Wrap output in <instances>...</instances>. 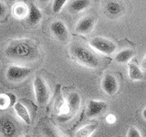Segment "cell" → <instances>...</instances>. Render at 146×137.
Returning <instances> with one entry per match:
<instances>
[{
    "mask_svg": "<svg viewBox=\"0 0 146 137\" xmlns=\"http://www.w3.org/2000/svg\"><path fill=\"white\" fill-rule=\"evenodd\" d=\"M5 56L17 62H34L41 57V50L35 40L18 39L10 41L5 49Z\"/></svg>",
    "mask_w": 146,
    "mask_h": 137,
    "instance_id": "1",
    "label": "cell"
},
{
    "mask_svg": "<svg viewBox=\"0 0 146 137\" xmlns=\"http://www.w3.org/2000/svg\"><path fill=\"white\" fill-rule=\"evenodd\" d=\"M70 55L74 61L90 68H99L102 66L103 59L89 44L82 41H73L70 45Z\"/></svg>",
    "mask_w": 146,
    "mask_h": 137,
    "instance_id": "2",
    "label": "cell"
},
{
    "mask_svg": "<svg viewBox=\"0 0 146 137\" xmlns=\"http://www.w3.org/2000/svg\"><path fill=\"white\" fill-rule=\"evenodd\" d=\"M33 88L36 102L40 106H45L50 99V90L47 81L41 76H36L33 80Z\"/></svg>",
    "mask_w": 146,
    "mask_h": 137,
    "instance_id": "3",
    "label": "cell"
},
{
    "mask_svg": "<svg viewBox=\"0 0 146 137\" xmlns=\"http://www.w3.org/2000/svg\"><path fill=\"white\" fill-rule=\"evenodd\" d=\"M89 45L95 51L103 55H112L117 49L116 44L112 40L102 38V37H95V38L91 39Z\"/></svg>",
    "mask_w": 146,
    "mask_h": 137,
    "instance_id": "4",
    "label": "cell"
},
{
    "mask_svg": "<svg viewBox=\"0 0 146 137\" xmlns=\"http://www.w3.org/2000/svg\"><path fill=\"white\" fill-rule=\"evenodd\" d=\"M31 73L32 70L30 68L18 65H10L7 68L6 78L9 82L17 83V82L26 80Z\"/></svg>",
    "mask_w": 146,
    "mask_h": 137,
    "instance_id": "5",
    "label": "cell"
},
{
    "mask_svg": "<svg viewBox=\"0 0 146 137\" xmlns=\"http://www.w3.org/2000/svg\"><path fill=\"white\" fill-rule=\"evenodd\" d=\"M18 128L15 120L9 115L0 116V136L1 137H17Z\"/></svg>",
    "mask_w": 146,
    "mask_h": 137,
    "instance_id": "6",
    "label": "cell"
},
{
    "mask_svg": "<svg viewBox=\"0 0 146 137\" xmlns=\"http://www.w3.org/2000/svg\"><path fill=\"white\" fill-rule=\"evenodd\" d=\"M50 32L59 42L67 43L70 39V34L66 24L61 20H55L50 24Z\"/></svg>",
    "mask_w": 146,
    "mask_h": 137,
    "instance_id": "7",
    "label": "cell"
},
{
    "mask_svg": "<svg viewBox=\"0 0 146 137\" xmlns=\"http://www.w3.org/2000/svg\"><path fill=\"white\" fill-rule=\"evenodd\" d=\"M103 12L109 18H115L121 17L125 13L124 5L118 1H107L103 5Z\"/></svg>",
    "mask_w": 146,
    "mask_h": 137,
    "instance_id": "8",
    "label": "cell"
},
{
    "mask_svg": "<svg viewBox=\"0 0 146 137\" xmlns=\"http://www.w3.org/2000/svg\"><path fill=\"white\" fill-rule=\"evenodd\" d=\"M108 104L106 102L98 100H90L87 105L86 114L89 118H95L102 115L107 111Z\"/></svg>",
    "mask_w": 146,
    "mask_h": 137,
    "instance_id": "9",
    "label": "cell"
},
{
    "mask_svg": "<svg viewBox=\"0 0 146 137\" xmlns=\"http://www.w3.org/2000/svg\"><path fill=\"white\" fill-rule=\"evenodd\" d=\"M119 88H120L119 80L113 74L107 73L103 76L102 80V89L105 93L112 96L118 92Z\"/></svg>",
    "mask_w": 146,
    "mask_h": 137,
    "instance_id": "10",
    "label": "cell"
},
{
    "mask_svg": "<svg viewBox=\"0 0 146 137\" xmlns=\"http://www.w3.org/2000/svg\"><path fill=\"white\" fill-rule=\"evenodd\" d=\"M96 19L93 16H86L78 21L75 26V32L80 35H88L95 27Z\"/></svg>",
    "mask_w": 146,
    "mask_h": 137,
    "instance_id": "11",
    "label": "cell"
},
{
    "mask_svg": "<svg viewBox=\"0 0 146 137\" xmlns=\"http://www.w3.org/2000/svg\"><path fill=\"white\" fill-rule=\"evenodd\" d=\"M66 102H67V108H68V113L66 115H68V114L73 115V114H75L80 110V103H81L80 95L78 93L77 91H71V92H70L67 96ZM66 115H64V117Z\"/></svg>",
    "mask_w": 146,
    "mask_h": 137,
    "instance_id": "12",
    "label": "cell"
},
{
    "mask_svg": "<svg viewBox=\"0 0 146 137\" xmlns=\"http://www.w3.org/2000/svg\"><path fill=\"white\" fill-rule=\"evenodd\" d=\"M29 15L27 17V24L30 26H36L41 21L43 17L42 12L40 11V9L36 6V5L31 2L29 4Z\"/></svg>",
    "mask_w": 146,
    "mask_h": 137,
    "instance_id": "13",
    "label": "cell"
},
{
    "mask_svg": "<svg viewBox=\"0 0 146 137\" xmlns=\"http://www.w3.org/2000/svg\"><path fill=\"white\" fill-rule=\"evenodd\" d=\"M40 131L44 137H64L57 127L48 122H43L41 123Z\"/></svg>",
    "mask_w": 146,
    "mask_h": 137,
    "instance_id": "14",
    "label": "cell"
},
{
    "mask_svg": "<svg viewBox=\"0 0 146 137\" xmlns=\"http://www.w3.org/2000/svg\"><path fill=\"white\" fill-rule=\"evenodd\" d=\"M127 65H128V75H129V78L131 80H143L144 78L143 71L138 64L133 61H131Z\"/></svg>",
    "mask_w": 146,
    "mask_h": 137,
    "instance_id": "15",
    "label": "cell"
},
{
    "mask_svg": "<svg viewBox=\"0 0 146 137\" xmlns=\"http://www.w3.org/2000/svg\"><path fill=\"white\" fill-rule=\"evenodd\" d=\"M29 7L24 2H17L12 7V14L17 19H24L29 15Z\"/></svg>",
    "mask_w": 146,
    "mask_h": 137,
    "instance_id": "16",
    "label": "cell"
},
{
    "mask_svg": "<svg viewBox=\"0 0 146 137\" xmlns=\"http://www.w3.org/2000/svg\"><path fill=\"white\" fill-rule=\"evenodd\" d=\"M90 6V1L88 0H74L68 5V10L70 13L77 14L85 10Z\"/></svg>",
    "mask_w": 146,
    "mask_h": 137,
    "instance_id": "17",
    "label": "cell"
},
{
    "mask_svg": "<svg viewBox=\"0 0 146 137\" xmlns=\"http://www.w3.org/2000/svg\"><path fill=\"white\" fill-rule=\"evenodd\" d=\"M14 110H15L16 113L17 114V116L19 117L21 120L24 122L26 124L29 125L31 123V118H30V114L27 111V109L24 104H22L21 102H17L14 105Z\"/></svg>",
    "mask_w": 146,
    "mask_h": 137,
    "instance_id": "18",
    "label": "cell"
},
{
    "mask_svg": "<svg viewBox=\"0 0 146 137\" xmlns=\"http://www.w3.org/2000/svg\"><path fill=\"white\" fill-rule=\"evenodd\" d=\"M134 51L131 49H124L115 55V61L118 63H129L134 57Z\"/></svg>",
    "mask_w": 146,
    "mask_h": 137,
    "instance_id": "19",
    "label": "cell"
},
{
    "mask_svg": "<svg viewBox=\"0 0 146 137\" xmlns=\"http://www.w3.org/2000/svg\"><path fill=\"white\" fill-rule=\"evenodd\" d=\"M98 123H90L83 127L80 128L79 130L76 132L75 136L76 137H90L92 135L93 132L97 130Z\"/></svg>",
    "mask_w": 146,
    "mask_h": 137,
    "instance_id": "20",
    "label": "cell"
},
{
    "mask_svg": "<svg viewBox=\"0 0 146 137\" xmlns=\"http://www.w3.org/2000/svg\"><path fill=\"white\" fill-rule=\"evenodd\" d=\"M67 3L66 0H54L52 1V11L55 14H58L60 12V10L63 8Z\"/></svg>",
    "mask_w": 146,
    "mask_h": 137,
    "instance_id": "21",
    "label": "cell"
},
{
    "mask_svg": "<svg viewBox=\"0 0 146 137\" xmlns=\"http://www.w3.org/2000/svg\"><path fill=\"white\" fill-rule=\"evenodd\" d=\"M10 106H11V102L7 93L0 94V110H5Z\"/></svg>",
    "mask_w": 146,
    "mask_h": 137,
    "instance_id": "22",
    "label": "cell"
},
{
    "mask_svg": "<svg viewBox=\"0 0 146 137\" xmlns=\"http://www.w3.org/2000/svg\"><path fill=\"white\" fill-rule=\"evenodd\" d=\"M127 137H141V134L136 127L131 126L127 132Z\"/></svg>",
    "mask_w": 146,
    "mask_h": 137,
    "instance_id": "23",
    "label": "cell"
},
{
    "mask_svg": "<svg viewBox=\"0 0 146 137\" xmlns=\"http://www.w3.org/2000/svg\"><path fill=\"white\" fill-rule=\"evenodd\" d=\"M7 12V9L6 5L0 1V18H4L6 17Z\"/></svg>",
    "mask_w": 146,
    "mask_h": 137,
    "instance_id": "24",
    "label": "cell"
},
{
    "mask_svg": "<svg viewBox=\"0 0 146 137\" xmlns=\"http://www.w3.org/2000/svg\"><path fill=\"white\" fill-rule=\"evenodd\" d=\"M9 99H10V102H11V106L14 107V105H15L17 102V96L13 93H7Z\"/></svg>",
    "mask_w": 146,
    "mask_h": 137,
    "instance_id": "25",
    "label": "cell"
},
{
    "mask_svg": "<svg viewBox=\"0 0 146 137\" xmlns=\"http://www.w3.org/2000/svg\"><path fill=\"white\" fill-rule=\"evenodd\" d=\"M106 120L109 123H113V122H115L116 121V117L113 115V114H110V115L107 116L106 118Z\"/></svg>",
    "mask_w": 146,
    "mask_h": 137,
    "instance_id": "26",
    "label": "cell"
},
{
    "mask_svg": "<svg viewBox=\"0 0 146 137\" xmlns=\"http://www.w3.org/2000/svg\"><path fill=\"white\" fill-rule=\"evenodd\" d=\"M141 68L143 70H146V55L144 56V58L143 59V61L141 62Z\"/></svg>",
    "mask_w": 146,
    "mask_h": 137,
    "instance_id": "27",
    "label": "cell"
},
{
    "mask_svg": "<svg viewBox=\"0 0 146 137\" xmlns=\"http://www.w3.org/2000/svg\"><path fill=\"white\" fill-rule=\"evenodd\" d=\"M141 115H143V118L144 119V120L146 121V107L143 109V112H141Z\"/></svg>",
    "mask_w": 146,
    "mask_h": 137,
    "instance_id": "28",
    "label": "cell"
},
{
    "mask_svg": "<svg viewBox=\"0 0 146 137\" xmlns=\"http://www.w3.org/2000/svg\"><path fill=\"white\" fill-rule=\"evenodd\" d=\"M24 137H31V136H30L29 134H26V135H25Z\"/></svg>",
    "mask_w": 146,
    "mask_h": 137,
    "instance_id": "29",
    "label": "cell"
}]
</instances>
